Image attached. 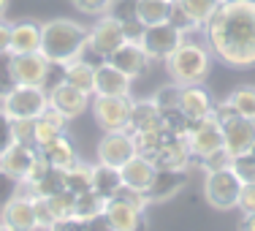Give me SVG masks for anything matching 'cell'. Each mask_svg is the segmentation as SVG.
Here are the masks:
<instances>
[{"label": "cell", "mask_w": 255, "mask_h": 231, "mask_svg": "<svg viewBox=\"0 0 255 231\" xmlns=\"http://www.w3.org/2000/svg\"><path fill=\"white\" fill-rule=\"evenodd\" d=\"M16 144V136H14V120L5 114V109L0 106V158L8 153L11 147Z\"/></svg>", "instance_id": "obj_40"}, {"label": "cell", "mask_w": 255, "mask_h": 231, "mask_svg": "<svg viewBox=\"0 0 255 231\" xmlns=\"http://www.w3.org/2000/svg\"><path fill=\"white\" fill-rule=\"evenodd\" d=\"M201 166L206 169V172H215V169H226V166H231V155L226 153V147H223V150H217V153H212V155L201 158Z\"/></svg>", "instance_id": "obj_47"}, {"label": "cell", "mask_w": 255, "mask_h": 231, "mask_svg": "<svg viewBox=\"0 0 255 231\" xmlns=\"http://www.w3.org/2000/svg\"><path fill=\"white\" fill-rule=\"evenodd\" d=\"M65 191V169H54L49 166L33 185H27L30 196H41V199H49L54 193H63Z\"/></svg>", "instance_id": "obj_29"}, {"label": "cell", "mask_w": 255, "mask_h": 231, "mask_svg": "<svg viewBox=\"0 0 255 231\" xmlns=\"http://www.w3.org/2000/svg\"><path fill=\"white\" fill-rule=\"evenodd\" d=\"M163 128H166L168 133H174V136H187L190 120H187L185 112L177 106V109H171V112H163Z\"/></svg>", "instance_id": "obj_39"}, {"label": "cell", "mask_w": 255, "mask_h": 231, "mask_svg": "<svg viewBox=\"0 0 255 231\" xmlns=\"http://www.w3.org/2000/svg\"><path fill=\"white\" fill-rule=\"evenodd\" d=\"M253 128H255V120H253Z\"/></svg>", "instance_id": "obj_57"}, {"label": "cell", "mask_w": 255, "mask_h": 231, "mask_svg": "<svg viewBox=\"0 0 255 231\" xmlns=\"http://www.w3.org/2000/svg\"><path fill=\"white\" fill-rule=\"evenodd\" d=\"M209 68H212V52L204 44H196V41H182L166 57V71L171 76V82H177L179 87L201 84L209 76Z\"/></svg>", "instance_id": "obj_3"}, {"label": "cell", "mask_w": 255, "mask_h": 231, "mask_svg": "<svg viewBox=\"0 0 255 231\" xmlns=\"http://www.w3.org/2000/svg\"><path fill=\"white\" fill-rule=\"evenodd\" d=\"M193 161L190 144H187V136H174V133L166 131V142L157 150V155L152 158L155 169H174V172H187Z\"/></svg>", "instance_id": "obj_16"}, {"label": "cell", "mask_w": 255, "mask_h": 231, "mask_svg": "<svg viewBox=\"0 0 255 231\" xmlns=\"http://www.w3.org/2000/svg\"><path fill=\"white\" fill-rule=\"evenodd\" d=\"M65 133H68V120H65L63 114L46 109V112L33 123V144L41 150L44 144H49V142H54V139L65 136Z\"/></svg>", "instance_id": "obj_24"}, {"label": "cell", "mask_w": 255, "mask_h": 231, "mask_svg": "<svg viewBox=\"0 0 255 231\" xmlns=\"http://www.w3.org/2000/svg\"><path fill=\"white\" fill-rule=\"evenodd\" d=\"M109 14H112L114 19H120V22L133 19V16H136V0H112Z\"/></svg>", "instance_id": "obj_44"}, {"label": "cell", "mask_w": 255, "mask_h": 231, "mask_svg": "<svg viewBox=\"0 0 255 231\" xmlns=\"http://www.w3.org/2000/svg\"><path fill=\"white\" fill-rule=\"evenodd\" d=\"M93 191L98 196H103L106 202L112 196H117L123 191V174H120V169L106 166V163H95L93 166Z\"/></svg>", "instance_id": "obj_28"}, {"label": "cell", "mask_w": 255, "mask_h": 231, "mask_svg": "<svg viewBox=\"0 0 255 231\" xmlns=\"http://www.w3.org/2000/svg\"><path fill=\"white\" fill-rule=\"evenodd\" d=\"M87 49V27L74 19H49L41 25V54L52 65H65Z\"/></svg>", "instance_id": "obj_2"}, {"label": "cell", "mask_w": 255, "mask_h": 231, "mask_svg": "<svg viewBox=\"0 0 255 231\" xmlns=\"http://www.w3.org/2000/svg\"><path fill=\"white\" fill-rule=\"evenodd\" d=\"M226 103L236 114H242V117H247V120H255V87H250V84L236 87L226 98Z\"/></svg>", "instance_id": "obj_34"}, {"label": "cell", "mask_w": 255, "mask_h": 231, "mask_svg": "<svg viewBox=\"0 0 255 231\" xmlns=\"http://www.w3.org/2000/svg\"><path fill=\"white\" fill-rule=\"evenodd\" d=\"M239 193H242V180L234 174L231 166L206 172L204 196L215 210H234V207L239 204Z\"/></svg>", "instance_id": "obj_7"}, {"label": "cell", "mask_w": 255, "mask_h": 231, "mask_svg": "<svg viewBox=\"0 0 255 231\" xmlns=\"http://www.w3.org/2000/svg\"><path fill=\"white\" fill-rule=\"evenodd\" d=\"M38 153H41V158H44L49 166H54V169H68V166H74V163L79 161L76 144L71 142L68 133H65V136H60V139H54V142H49V144H44Z\"/></svg>", "instance_id": "obj_25"}, {"label": "cell", "mask_w": 255, "mask_h": 231, "mask_svg": "<svg viewBox=\"0 0 255 231\" xmlns=\"http://www.w3.org/2000/svg\"><path fill=\"white\" fill-rule=\"evenodd\" d=\"M155 163L144 155H133L125 166H120V174H123V185L128 191H136V193H147V188L152 185L155 177Z\"/></svg>", "instance_id": "obj_20"}, {"label": "cell", "mask_w": 255, "mask_h": 231, "mask_svg": "<svg viewBox=\"0 0 255 231\" xmlns=\"http://www.w3.org/2000/svg\"><path fill=\"white\" fill-rule=\"evenodd\" d=\"M76 11L82 14H90V16H101V14H109V5L112 0H71Z\"/></svg>", "instance_id": "obj_43"}, {"label": "cell", "mask_w": 255, "mask_h": 231, "mask_svg": "<svg viewBox=\"0 0 255 231\" xmlns=\"http://www.w3.org/2000/svg\"><path fill=\"white\" fill-rule=\"evenodd\" d=\"M239 231H255V212H245V218L239 223Z\"/></svg>", "instance_id": "obj_52"}, {"label": "cell", "mask_w": 255, "mask_h": 231, "mask_svg": "<svg viewBox=\"0 0 255 231\" xmlns=\"http://www.w3.org/2000/svg\"><path fill=\"white\" fill-rule=\"evenodd\" d=\"M46 231H93V226H90V221L71 215V218H63V221H54Z\"/></svg>", "instance_id": "obj_45"}, {"label": "cell", "mask_w": 255, "mask_h": 231, "mask_svg": "<svg viewBox=\"0 0 255 231\" xmlns=\"http://www.w3.org/2000/svg\"><path fill=\"white\" fill-rule=\"evenodd\" d=\"M179 109L185 112V117L190 120H201V117H209L215 103H212V95L206 93L201 84H187L182 87V95H179Z\"/></svg>", "instance_id": "obj_23"}, {"label": "cell", "mask_w": 255, "mask_h": 231, "mask_svg": "<svg viewBox=\"0 0 255 231\" xmlns=\"http://www.w3.org/2000/svg\"><path fill=\"white\" fill-rule=\"evenodd\" d=\"M185 41V33L177 30L171 22H160V25H149L147 33L141 38L144 52L149 54V60H166L177 46Z\"/></svg>", "instance_id": "obj_13"}, {"label": "cell", "mask_w": 255, "mask_h": 231, "mask_svg": "<svg viewBox=\"0 0 255 231\" xmlns=\"http://www.w3.org/2000/svg\"><path fill=\"white\" fill-rule=\"evenodd\" d=\"M54 65L44 57L41 52H25V54H11V74L16 84H33V87H44L49 71Z\"/></svg>", "instance_id": "obj_11"}, {"label": "cell", "mask_w": 255, "mask_h": 231, "mask_svg": "<svg viewBox=\"0 0 255 231\" xmlns=\"http://www.w3.org/2000/svg\"><path fill=\"white\" fill-rule=\"evenodd\" d=\"M231 169H234V174L242 180V185H253L255 182V158L250 153L231 158Z\"/></svg>", "instance_id": "obj_38"}, {"label": "cell", "mask_w": 255, "mask_h": 231, "mask_svg": "<svg viewBox=\"0 0 255 231\" xmlns=\"http://www.w3.org/2000/svg\"><path fill=\"white\" fill-rule=\"evenodd\" d=\"M123 33H125V41H136V44H141L144 33H147V25H144L138 16H133V19L123 22Z\"/></svg>", "instance_id": "obj_46"}, {"label": "cell", "mask_w": 255, "mask_h": 231, "mask_svg": "<svg viewBox=\"0 0 255 231\" xmlns=\"http://www.w3.org/2000/svg\"><path fill=\"white\" fill-rule=\"evenodd\" d=\"M217 3H228V0H217Z\"/></svg>", "instance_id": "obj_56"}, {"label": "cell", "mask_w": 255, "mask_h": 231, "mask_svg": "<svg viewBox=\"0 0 255 231\" xmlns=\"http://www.w3.org/2000/svg\"><path fill=\"white\" fill-rule=\"evenodd\" d=\"M212 114H215V120L220 123L223 147H226V153H228L231 158L250 153V147H253V142H255L253 120H247V117H242V114H236L226 101H223V103H215Z\"/></svg>", "instance_id": "obj_5"}, {"label": "cell", "mask_w": 255, "mask_h": 231, "mask_svg": "<svg viewBox=\"0 0 255 231\" xmlns=\"http://www.w3.org/2000/svg\"><path fill=\"white\" fill-rule=\"evenodd\" d=\"M41 158L38 147L35 144H25V142H16L14 147L8 150L3 158H0V172L8 174V177H14L16 182H25L30 169H33V163Z\"/></svg>", "instance_id": "obj_17"}, {"label": "cell", "mask_w": 255, "mask_h": 231, "mask_svg": "<svg viewBox=\"0 0 255 231\" xmlns=\"http://www.w3.org/2000/svg\"><path fill=\"white\" fill-rule=\"evenodd\" d=\"M0 223L8 231H35L38 221H35V207L30 193H16L8 202L0 207Z\"/></svg>", "instance_id": "obj_12"}, {"label": "cell", "mask_w": 255, "mask_h": 231, "mask_svg": "<svg viewBox=\"0 0 255 231\" xmlns=\"http://www.w3.org/2000/svg\"><path fill=\"white\" fill-rule=\"evenodd\" d=\"M185 185H187V172H174V169H157L155 177H152V185L147 188V193H144V199H147V204L168 202V199H174Z\"/></svg>", "instance_id": "obj_19"}, {"label": "cell", "mask_w": 255, "mask_h": 231, "mask_svg": "<svg viewBox=\"0 0 255 231\" xmlns=\"http://www.w3.org/2000/svg\"><path fill=\"white\" fill-rule=\"evenodd\" d=\"M239 207L242 212H255V182L253 185H242V193H239Z\"/></svg>", "instance_id": "obj_50"}, {"label": "cell", "mask_w": 255, "mask_h": 231, "mask_svg": "<svg viewBox=\"0 0 255 231\" xmlns=\"http://www.w3.org/2000/svg\"><path fill=\"white\" fill-rule=\"evenodd\" d=\"M166 142V128L160 131H144V133H133V144H136V153L144 155V158H152L157 155V150L163 147Z\"/></svg>", "instance_id": "obj_35"}, {"label": "cell", "mask_w": 255, "mask_h": 231, "mask_svg": "<svg viewBox=\"0 0 255 231\" xmlns=\"http://www.w3.org/2000/svg\"><path fill=\"white\" fill-rule=\"evenodd\" d=\"M147 207L149 204L144 199V193L128 191L123 185V191L106 202L103 218H106L112 231H141L144 229V210Z\"/></svg>", "instance_id": "obj_4"}, {"label": "cell", "mask_w": 255, "mask_h": 231, "mask_svg": "<svg viewBox=\"0 0 255 231\" xmlns=\"http://www.w3.org/2000/svg\"><path fill=\"white\" fill-rule=\"evenodd\" d=\"M16 87L14 74H11V52L8 54H0V101Z\"/></svg>", "instance_id": "obj_41"}, {"label": "cell", "mask_w": 255, "mask_h": 231, "mask_svg": "<svg viewBox=\"0 0 255 231\" xmlns=\"http://www.w3.org/2000/svg\"><path fill=\"white\" fill-rule=\"evenodd\" d=\"M250 155L255 158V142H253V147H250Z\"/></svg>", "instance_id": "obj_54"}, {"label": "cell", "mask_w": 255, "mask_h": 231, "mask_svg": "<svg viewBox=\"0 0 255 231\" xmlns=\"http://www.w3.org/2000/svg\"><path fill=\"white\" fill-rule=\"evenodd\" d=\"M168 11H171V0H136V16L147 27L168 22Z\"/></svg>", "instance_id": "obj_31"}, {"label": "cell", "mask_w": 255, "mask_h": 231, "mask_svg": "<svg viewBox=\"0 0 255 231\" xmlns=\"http://www.w3.org/2000/svg\"><path fill=\"white\" fill-rule=\"evenodd\" d=\"M130 76L114 68L109 60L95 65V95H130Z\"/></svg>", "instance_id": "obj_21"}, {"label": "cell", "mask_w": 255, "mask_h": 231, "mask_svg": "<svg viewBox=\"0 0 255 231\" xmlns=\"http://www.w3.org/2000/svg\"><path fill=\"white\" fill-rule=\"evenodd\" d=\"M109 63H112L114 68H120L125 76L138 79V76L147 74V68H149L152 60H149V54L144 52L141 44H136V41H125V44L120 46L112 57H109Z\"/></svg>", "instance_id": "obj_18"}, {"label": "cell", "mask_w": 255, "mask_h": 231, "mask_svg": "<svg viewBox=\"0 0 255 231\" xmlns=\"http://www.w3.org/2000/svg\"><path fill=\"white\" fill-rule=\"evenodd\" d=\"M106 210V199L98 196L95 191H87L82 196H76V204H74V215L82 218V221H95V218L103 215Z\"/></svg>", "instance_id": "obj_33"}, {"label": "cell", "mask_w": 255, "mask_h": 231, "mask_svg": "<svg viewBox=\"0 0 255 231\" xmlns=\"http://www.w3.org/2000/svg\"><path fill=\"white\" fill-rule=\"evenodd\" d=\"M19 185H22V182H16L14 177H8V174L0 172V207L8 202L11 196H16V193H19Z\"/></svg>", "instance_id": "obj_48"}, {"label": "cell", "mask_w": 255, "mask_h": 231, "mask_svg": "<svg viewBox=\"0 0 255 231\" xmlns=\"http://www.w3.org/2000/svg\"><path fill=\"white\" fill-rule=\"evenodd\" d=\"M33 123H35V120H14V136H16V142L33 144Z\"/></svg>", "instance_id": "obj_49"}, {"label": "cell", "mask_w": 255, "mask_h": 231, "mask_svg": "<svg viewBox=\"0 0 255 231\" xmlns=\"http://www.w3.org/2000/svg\"><path fill=\"white\" fill-rule=\"evenodd\" d=\"M136 153V144H133V136L128 131H106V136L98 142V163H106V166H125Z\"/></svg>", "instance_id": "obj_15"}, {"label": "cell", "mask_w": 255, "mask_h": 231, "mask_svg": "<svg viewBox=\"0 0 255 231\" xmlns=\"http://www.w3.org/2000/svg\"><path fill=\"white\" fill-rule=\"evenodd\" d=\"M177 3L185 8V14L193 19V25H196V27H204L206 22L215 16V11L220 8L217 0H177Z\"/></svg>", "instance_id": "obj_32"}, {"label": "cell", "mask_w": 255, "mask_h": 231, "mask_svg": "<svg viewBox=\"0 0 255 231\" xmlns=\"http://www.w3.org/2000/svg\"><path fill=\"white\" fill-rule=\"evenodd\" d=\"M0 106L5 109L11 120H38L41 114L49 109V95L44 87H33V84H16Z\"/></svg>", "instance_id": "obj_6"}, {"label": "cell", "mask_w": 255, "mask_h": 231, "mask_svg": "<svg viewBox=\"0 0 255 231\" xmlns=\"http://www.w3.org/2000/svg\"><path fill=\"white\" fill-rule=\"evenodd\" d=\"M63 82H68L71 87L93 95L95 93V65L82 60V57L71 60V63L63 65Z\"/></svg>", "instance_id": "obj_26"}, {"label": "cell", "mask_w": 255, "mask_h": 231, "mask_svg": "<svg viewBox=\"0 0 255 231\" xmlns=\"http://www.w3.org/2000/svg\"><path fill=\"white\" fill-rule=\"evenodd\" d=\"M46 95H49V109L57 114H63L65 120L82 117L90 106V95L82 93V90H76V87H71L63 79H60L57 84H52V90Z\"/></svg>", "instance_id": "obj_14"}, {"label": "cell", "mask_w": 255, "mask_h": 231, "mask_svg": "<svg viewBox=\"0 0 255 231\" xmlns=\"http://www.w3.org/2000/svg\"><path fill=\"white\" fill-rule=\"evenodd\" d=\"M65 191H71L74 196H82V193L93 191V166L76 161L74 166L65 169Z\"/></svg>", "instance_id": "obj_30"}, {"label": "cell", "mask_w": 255, "mask_h": 231, "mask_svg": "<svg viewBox=\"0 0 255 231\" xmlns=\"http://www.w3.org/2000/svg\"><path fill=\"white\" fill-rule=\"evenodd\" d=\"M163 128V114L157 112V106L149 101H133L130 106V117H128L125 131L130 133H144V131H160Z\"/></svg>", "instance_id": "obj_22"}, {"label": "cell", "mask_w": 255, "mask_h": 231, "mask_svg": "<svg viewBox=\"0 0 255 231\" xmlns=\"http://www.w3.org/2000/svg\"><path fill=\"white\" fill-rule=\"evenodd\" d=\"M0 231H8V229H5V226H3V223H0Z\"/></svg>", "instance_id": "obj_55"}, {"label": "cell", "mask_w": 255, "mask_h": 231, "mask_svg": "<svg viewBox=\"0 0 255 231\" xmlns=\"http://www.w3.org/2000/svg\"><path fill=\"white\" fill-rule=\"evenodd\" d=\"M187 144H190L193 158H198V161L223 150V131H220V123L215 120V114L193 120L190 131H187Z\"/></svg>", "instance_id": "obj_10"}, {"label": "cell", "mask_w": 255, "mask_h": 231, "mask_svg": "<svg viewBox=\"0 0 255 231\" xmlns=\"http://www.w3.org/2000/svg\"><path fill=\"white\" fill-rule=\"evenodd\" d=\"M11 52V25L5 19H0V54Z\"/></svg>", "instance_id": "obj_51"}, {"label": "cell", "mask_w": 255, "mask_h": 231, "mask_svg": "<svg viewBox=\"0 0 255 231\" xmlns=\"http://www.w3.org/2000/svg\"><path fill=\"white\" fill-rule=\"evenodd\" d=\"M168 22H171L177 30H182V33H190V30H198L196 25H193V19L185 14V8L177 3V0H171V11H168Z\"/></svg>", "instance_id": "obj_42"}, {"label": "cell", "mask_w": 255, "mask_h": 231, "mask_svg": "<svg viewBox=\"0 0 255 231\" xmlns=\"http://www.w3.org/2000/svg\"><path fill=\"white\" fill-rule=\"evenodd\" d=\"M41 52V27L35 22H16L11 25V54Z\"/></svg>", "instance_id": "obj_27"}, {"label": "cell", "mask_w": 255, "mask_h": 231, "mask_svg": "<svg viewBox=\"0 0 255 231\" xmlns=\"http://www.w3.org/2000/svg\"><path fill=\"white\" fill-rule=\"evenodd\" d=\"M179 95H182V87L177 82H171V84H163L160 90L152 95V103L157 106V112H171V109H177L179 106Z\"/></svg>", "instance_id": "obj_37"}, {"label": "cell", "mask_w": 255, "mask_h": 231, "mask_svg": "<svg viewBox=\"0 0 255 231\" xmlns=\"http://www.w3.org/2000/svg\"><path fill=\"white\" fill-rule=\"evenodd\" d=\"M5 11H8V0H0V19L5 16Z\"/></svg>", "instance_id": "obj_53"}, {"label": "cell", "mask_w": 255, "mask_h": 231, "mask_svg": "<svg viewBox=\"0 0 255 231\" xmlns=\"http://www.w3.org/2000/svg\"><path fill=\"white\" fill-rule=\"evenodd\" d=\"M74 204H76V196H74L71 191L54 193V196L46 199V207H49V212H52L54 221H63V218H71V215H74Z\"/></svg>", "instance_id": "obj_36"}, {"label": "cell", "mask_w": 255, "mask_h": 231, "mask_svg": "<svg viewBox=\"0 0 255 231\" xmlns=\"http://www.w3.org/2000/svg\"><path fill=\"white\" fill-rule=\"evenodd\" d=\"M209 52L231 68L255 65V0H228L220 3L206 22Z\"/></svg>", "instance_id": "obj_1"}, {"label": "cell", "mask_w": 255, "mask_h": 231, "mask_svg": "<svg viewBox=\"0 0 255 231\" xmlns=\"http://www.w3.org/2000/svg\"><path fill=\"white\" fill-rule=\"evenodd\" d=\"M130 95H95L93 117L103 131H125L130 117Z\"/></svg>", "instance_id": "obj_9"}, {"label": "cell", "mask_w": 255, "mask_h": 231, "mask_svg": "<svg viewBox=\"0 0 255 231\" xmlns=\"http://www.w3.org/2000/svg\"><path fill=\"white\" fill-rule=\"evenodd\" d=\"M123 44H125L123 22L114 19L112 14L101 16V19L87 30V49L93 54H98L101 60H109Z\"/></svg>", "instance_id": "obj_8"}]
</instances>
